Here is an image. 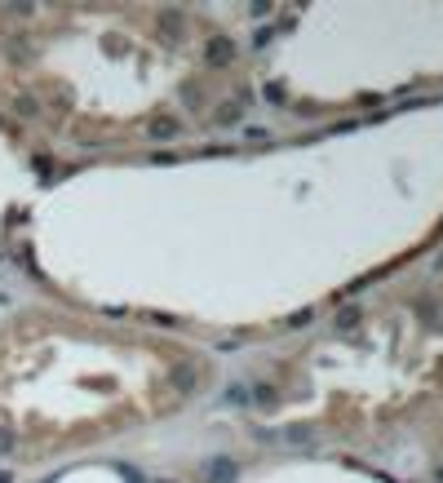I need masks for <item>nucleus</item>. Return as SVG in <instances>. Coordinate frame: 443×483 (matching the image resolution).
<instances>
[{"instance_id": "nucleus-1", "label": "nucleus", "mask_w": 443, "mask_h": 483, "mask_svg": "<svg viewBox=\"0 0 443 483\" xmlns=\"http://www.w3.org/2000/svg\"><path fill=\"white\" fill-rule=\"evenodd\" d=\"M204 62H209V67H231V62H235L231 36H213V40L204 45Z\"/></svg>"}, {"instance_id": "nucleus-2", "label": "nucleus", "mask_w": 443, "mask_h": 483, "mask_svg": "<svg viewBox=\"0 0 443 483\" xmlns=\"http://www.w3.org/2000/svg\"><path fill=\"white\" fill-rule=\"evenodd\" d=\"M240 479V466L231 457H209L204 461V483H235Z\"/></svg>"}, {"instance_id": "nucleus-3", "label": "nucleus", "mask_w": 443, "mask_h": 483, "mask_svg": "<svg viewBox=\"0 0 443 483\" xmlns=\"http://www.w3.org/2000/svg\"><path fill=\"white\" fill-rule=\"evenodd\" d=\"M200 368L195 364H177L173 368V386H177V395H186V399H191V395H200Z\"/></svg>"}, {"instance_id": "nucleus-4", "label": "nucleus", "mask_w": 443, "mask_h": 483, "mask_svg": "<svg viewBox=\"0 0 443 483\" xmlns=\"http://www.w3.org/2000/svg\"><path fill=\"white\" fill-rule=\"evenodd\" d=\"M182 134V120L177 116H155V120H147V138L151 142H168V138H177Z\"/></svg>"}, {"instance_id": "nucleus-5", "label": "nucleus", "mask_w": 443, "mask_h": 483, "mask_svg": "<svg viewBox=\"0 0 443 483\" xmlns=\"http://www.w3.org/2000/svg\"><path fill=\"white\" fill-rule=\"evenodd\" d=\"M155 27H160L164 40H177V36H182V14H177V9H164V14L155 18Z\"/></svg>"}, {"instance_id": "nucleus-6", "label": "nucleus", "mask_w": 443, "mask_h": 483, "mask_svg": "<svg viewBox=\"0 0 443 483\" xmlns=\"http://www.w3.org/2000/svg\"><path fill=\"white\" fill-rule=\"evenodd\" d=\"M218 125H240V102H222L218 107Z\"/></svg>"}, {"instance_id": "nucleus-7", "label": "nucleus", "mask_w": 443, "mask_h": 483, "mask_svg": "<svg viewBox=\"0 0 443 483\" xmlns=\"http://www.w3.org/2000/svg\"><path fill=\"white\" fill-rule=\"evenodd\" d=\"M249 399H257V404H275V386H253Z\"/></svg>"}, {"instance_id": "nucleus-8", "label": "nucleus", "mask_w": 443, "mask_h": 483, "mask_svg": "<svg viewBox=\"0 0 443 483\" xmlns=\"http://www.w3.org/2000/svg\"><path fill=\"white\" fill-rule=\"evenodd\" d=\"M147 319H151V324H160V328H177V319L173 315H160V310H151Z\"/></svg>"}, {"instance_id": "nucleus-9", "label": "nucleus", "mask_w": 443, "mask_h": 483, "mask_svg": "<svg viewBox=\"0 0 443 483\" xmlns=\"http://www.w3.org/2000/svg\"><path fill=\"white\" fill-rule=\"evenodd\" d=\"M310 319H315V310H297V315H293V319H288V328H306V324H310Z\"/></svg>"}, {"instance_id": "nucleus-10", "label": "nucleus", "mask_w": 443, "mask_h": 483, "mask_svg": "<svg viewBox=\"0 0 443 483\" xmlns=\"http://www.w3.org/2000/svg\"><path fill=\"white\" fill-rule=\"evenodd\" d=\"M310 434H315V430H306V425H297V430H288V443H310Z\"/></svg>"}, {"instance_id": "nucleus-11", "label": "nucleus", "mask_w": 443, "mask_h": 483, "mask_svg": "<svg viewBox=\"0 0 443 483\" xmlns=\"http://www.w3.org/2000/svg\"><path fill=\"white\" fill-rule=\"evenodd\" d=\"M14 443H18V434H14V430H5V425H0V452H9V448H14Z\"/></svg>"}, {"instance_id": "nucleus-12", "label": "nucleus", "mask_w": 443, "mask_h": 483, "mask_svg": "<svg viewBox=\"0 0 443 483\" xmlns=\"http://www.w3.org/2000/svg\"><path fill=\"white\" fill-rule=\"evenodd\" d=\"M355 319H359V310H355V306H351V310H342V315H337V324H342V328H351V324H355Z\"/></svg>"}, {"instance_id": "nucleus-13", "label": "nucleus", "mask_w": 443, "mask_h": 483, "mask_svg": "<svg viewBox=\"0 0 443 483\" xmlns=\"http://www.w3.org/2000/svg\"><path fill=\"white\" fill-rule=\"evenodd\" d=\"M249 14H253V18H266V14H270V0H257V5H249Z\"/></svg>"}, {"instance_id": "nucleus-14", "label": "nucleus", "mask_w": 443, "mask_h": 483, "mask_svg": "<svg viewBox=\"0 0 443 483\" xmlns=\"http://www.w3.org/2000/svg\"><path fill=\"white\" fill-rule=\"evenodd\" d=\"M18 111H23V116H36V98H18Z\"/></svg>"}, {"instance_id": "nucleus-15", "label": "nucleus", "mask_w": 443, "mask_h": 483, "mask_svg": "<svg viewBox=\"0 0 443 483\" xmlns=\"http://www.w3.org/2000/svg\"><path fill=\"white\" fill-rule=\"evenodd\" d=\"M435 479H439V483H443V466H439V470H435Z\"/></svg>"}, {"instance_id": "nucleus-16", "label": "nucleus", "mask_w": 443, "mask_h": 483, "mask_svg": "<svg viewBox=\"0 0 443 483\" xmlns=\"http://www.w3.org/2000/svg\"><path fill=\"white\" fill-rule=\"evenodd\" d=\"M155 483H173V479H155Z\"/></svg>"}]
</instances>
